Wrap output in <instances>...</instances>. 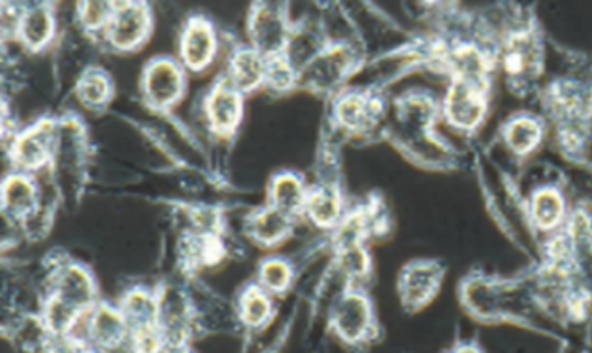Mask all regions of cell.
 Here are the masks:
<instances>
[{"label": "cell", "mask_w": 592, "mask_h": 353, "mask_svg": "<svg viewBox=\"0 0 592 353\" xmlns=\"http://www.w3.org/2000/svg\"><path fill=\"white\" fill-rule=\"evenodd\" d=\"M95 298L97 288L91 272L78 264H66L51 276L41 323L50 335L73 336L84 317L97 307Z\"/></svg>", "instance_id": "6da1fadb"}, {"label": "cell", "mask_w": 592, "mask_h": 353, "mask_svg": "<svg viewBox=\"0 0 592 353\" xmlns=\"http://www.w3.org/2000/svg\"><path fill=\"white\" fill-rule=\"evenodd\" d=\"M330 324L340 342L361 346L376 336L374 314L368 298L358 291H347L334 304Z\"/></svg>", "instance_id": "7a4b0ae2"}, {"label": "cell", "mask_w": 592, "mask_h": 353, "mask_svg": "<svg viewBox=\"0 0 592 353\" xmlns=\"http://www.w3.org/2000/svg\"><path fill=\"white\" fill-rule=\"evenodd\" d=\"M141 88L152 110H170L187 90L184 68L171 58L152 60L142 73Z\"/></svg>", "instance_id": "3957f363"}, {"label": "cell", "mask_w": 592, "mask_h": 353, "mask_svg": "<svg viewBox=\"0 0 592 353\" xmlns=\"http://www.w3.org/2000/svg\"><path fill=\"white\" fill-rule=\"evenodd\" d=\"M59 142V129L51 120H41L40 124L22 130L18 138L11 142V161L19 173H34L43 170L53 161Z\"/></svg>", "instance_id": "277c9868"}, {"label": "cell", "mask_w": 592, "mask_h": 353, "mask_svg": "<svg viewBox=\"0 0 592 353\" xmlns=\"http://www.w3.org/2000/svg\"><path fill=\"white\" fill-rule=\"evenodd\" d=\"M247 31L251 46L267 60L278 58L285 54L292 38L285 12L282 6L276 4L254 6L247 22Z\"/></svg>", "instance_id": "5b68a950"}, {"label": "cell", "mask_w": 592, "mask_h": 353, "mask_svg": "<svg viewBox=\"0 0 592 353\" xmlns=\"http://www.w3.org/2000/svg\"><path fill=\"white\" fill-rule=\"evenodd\" d=\"M151 31V11L142 2H120L114 9L104 38L116 51H134L141 47Z\"/></svg>", "instance_id": "8992f818"}, {"label": "cell", "mask_w": 592, "mask_h": 353, "mask_svg": "<svg viewBox=\"0 0 592 353\" xmlns=\"http://www.w3.org/2000/svg\"><path fill=\"white\" fill-rule=\"evenodd\" d=\"M85 342L91 349L101 353L117 352L129 345V329L119 308L110 304H97L87 314Z\"/></svg>", "instance_id": "52a82bcc"}, {"label": "cell", "mask_w": 592, "mask_h": 353, "mask_svg": "<svg viewBox=\"0 0 592 353\" xmlns=\"http://www.w3.org/2000/svg\"><path fill=\"white\" fill-rule=\"evenodd\" d=\"M242 94L222 76L213 84L209 97L205 98V116L210 129L219 138H231L242 120Z\"/></svg>", "instance_id": "ba28073f"}, {"label": "cell", "mask_w": 592, "mask_h": 353, "mask_svg": "<svg viewBox=\"0 0 592 353\" xmlns=\"http://www.w3.org/2000/svg\"><path fill=\"white\" fill-rule=\"evenodd\" d=\"M218 54V34L202 15L188 19L180 40V58L184 69L202 72Z\"/></svg>", "instance_id": "9c48e42d"}, {"label": "cell", "mask_w": 592, "mask_h": 353, "mask_svg": "<svg viewBox=\"0 0 592 353\" xmlns=\"http://www.w3.org/2000/svg\"><path fill=\"white\" fill-rule=\"evenodd\" d=\"M352 54L343 46L329 47L320 53L302 69V76L310 87L329 90L336 87L351 72Z\"/></svg>", "instance_id": "30bf717a"}, {"label": "cell", "mask_w": 592, "mask_h": 353, "mask_svg": "<svg viewBox=\"0 0 592 353\" xmlns=\"http://www.w3.org/2000/svg\"><path fill=\"white\" fill-rule=\"evenodd\" d=\"M269 60L253 46H239L228 62V78L242 95L251 94L266 85Z\"/></svg>", "instance_id": "8fae6325"}, {"label": "cell", "mask_w": 592, "mask_h": 353, "mask_svg": "<svg viewBox=\"0 0 592 353\" xmlns=\"http://www.w3.org/2000/svg\"><path fill=\"white\" fill-rule=\"evenodd\" d=\"M484 108L486 101L480 87L461 79L452 85L445 100V114L454 126L461 129H474L483 119Z\"/></svg>", "instance_id": "7c38bea8"}, {"label": "cell", "mask_w": 592, "mask_h": 353, "mask_svg": "<svg viewBox=\"0 0 592 353\" xmlns=\"http://www.w3.org/2000/svg\"><path fill=\"white\" fill-rule=\"evenodd\" d=\"M4 215L14 221H30L38 213L36 181L25 173L9 174L2 184Z\"/></svg>", "instance_id": "4fadbf2b"}, {"label": "cell", "mask_w": 592, "mask_h": 353, "mask_svg": "<svg viewBox=\"0 0 592 353\" xmlns=\"http://www.w3.org/2000/svg\"><path fill=\"white\" fill-rule=\"evenodd\" d=\"M55 14L47 4H33L22 9L18 34L22 46L30 51H41L55 36Z\"/></svg>", "instance_id": "5bb4252c"}, {"label": "cell", "mask_w": 592, "mask_h": 353, "mask_svg": "<svg viewBox=\"0 0 592 353\" xmlns=\"http://www.w3.org/2000/svg\"><path fill=\"white\" fill-rule=\"evenodd\" d=\"M246 228L247 234L260 246L275 247L292 234L293 216L279 212L275 206L267 205L256 210L247 218Z\"/></svg>", "instance_id": "9a60e30c"}, {"label": "cell", "mask_w": 592, "mask_h": 353, "mask_svg": "<svg viewBox=\"0 0 592 353\" xmlns=\"http://www.w3.org/2000/svg\"><path fill=\"white\" fill-rule=\"evenodd\" d=\"M441 270L434 264H413L401 276V298L406 307L419 308L430 301L438 286Z\"/></svg>", "instance_id": "2e32d148"}, {"label": "cell", "mask_w": 592, "mask_h": 353, "mask_svg": "<svg viewBox=\"0 0 592 353\" xmlns=\"http://www.w3.org/2000/svg\"><path fill=\"white\" fill-rule=\"evenodd\" d=\"M308 193L300 178L292 173L278 174L269 184V205L295 218V215L305 212Z\"/></svg>", "instance_id": "e0dca14e"}, {"label": "cell", "mask_w": 592, "mask_h": 353, "mask_svg": "<svg viewBox=\"0 0 592 353\" xmlns=\"http://www.w3.org/2000/svg\"><path fill=\"white\" fill-rule=\"evenodd\" d=\"M305 213L318 227H336L342 221V196L332 184L315 188L308 193Z\"/></svg>", "instance_id": "ac0fdd59"}, {"label": "cell", "mask_w": 592, "mask_h": 353, "mask_svg": "<svg viewBox=\"0 0 592 353\" xmlns=\"http://www.w3.org/2000/svg\"><path fill=\"white\" fill-rule=\"evenodd\" d=\"M273 304L269 300V292L264 291L261 286H247L239 298L237 314L246 329L257 330L266 327L272 318Z\"/></svg>", "instance_id": "d6986e66"}, {"label": "cell", "mask_w": 592, "mask_h": 353, "mask_svg": "<svg viewBox=\"0 0 592 353\" xmlns=\"http://www.w3.org/2000/svg\"><path fill=\"white\" fill-rule=\"evenodd\" d=\"M374 116V101L362 94L346 95L337 104V120L349 130L366 129Z\"/></svg>", "instance_id": "ffe728a7"}, {"label": "cell", "mask_w": 592, "mask_h": 353, "mask_svg": "<svg viewBox=\"0 0 592 353\" xmlns=\"http://www.w3.org/2000/svg\"><path fill=\"white\" fill-rule=\"evenodd\" d=\"M76 95H78V100L88 108L104 107L113 97V82L102 69H88L80 76Z\"/></svg>", "instance_id": "44dd1931"}, {"label": "cell", "mask_w": 592, "mask_h": 353, "mask_svg": "<svg viewBox=\"0 0 592 353\" xmlns=\"http://www.w3.org/2000/svg\"><path fill=\"white\" fill-rule=\"evenodd\" d=\"M260 286L269 295H282L293 281V269L286 260L273 257L260 266Z\"/></svg>", "instance_id": "7402d4cb"}, {"label": "cell", "mask_w": 592, "mask_h": 353, "mask_svg": "<svg viewBox=\"0 0 592 353\" xmlns=\"http://www.w3.org/2000/svg\"><path fill=\"white\" fill-rule=\"evenodd\" d=\"M563 202L559 193L552 190H546L535 195L531 203V215H533L535 224L540 228H552L559 224L562 218Z\"/></svg>", "instance_id": "603a6c76"}, {"label": "cell", "mask_w": 592, "mask_h": 353, "mask_svg": "<svg viewBox=\"0 0 592 353\" xmlns=\"http://www.w3.org/2000/svg\"><path fill=\"white\" fill-rule=\"evenodd\" d=\"M540 136H542V130L537 122L530 119L515 120V122L509 124L508 130H506V141H508L509 148L518 154L530 152L540 141Z\"/></svg>", "instance_id": "cb8c5ba5"}, {"label": "cell", "mask_w": 592, "mask_h": 353, "mask_svg": "<svg viewBox=\"0 0 592 353\" xmlns=\"http://www.w3.org/2000/svg\"><path fill=\"white\" fill-rule=\"evenodd\" d=\"M116 4L110 2H85L78 6V22L88 33H105L113 19Z\"/></svg>", "instance_id": "d4e9b609"}, {"label": "cell", "mask_w": 592, "mask_h": 353, "mask_svg": "<svg viewBox=\"0 0 592 353\" xmlns=\"http://www.w3.org/2000/svg\"><path fill=\"white\" fill-rule=\"evenodd\" d=\"M339 266L343 275L351 279L368 275L369 257L359 242L342 244L339 250Z\"/></svg>", "instance_id": "484cf974"}, {"label": "cell", "mask_w": 592, "mask_h": 353, "mask_svg": "<svg viewBox=\"0 0 592 353\" xmlns=\"http://www.w3.org/2000/svg\"><path fill=\"white\" fill-rule=\"evenodd\" d=\"M296 82H298V69L283 54L278 58L269 60L266 76L267 87H272L273 90L286 92L295 87Z\"/></svg>", "instance_id": "4316f807"}, {"label": "cell", "mask_w": 592, "mask_h": 353, "mask_svg": "<svg viewBox=\"0 0 592 353\" xmlns=\"http://www.w3.org/2000/svg\"><path fill=\"white\" fill-rule=\"evenodd\" d=\"M448 353H483V352H480V350L477 349L476 345H469V343H467V345L455 346V349H452L451 352Z\"/></svg>", "instance_id": "83f0119b"}, {"label": "cell", "mask_w": 592, "mask_h": 353, "mask_svg": "<svg viewBox=\"0 0 592 353\" xmlns=\"http://www.w3.org/2000/svg\"><path fill=\"white\" fill-rule=\"evenodd\" d=\"M159 353H192V352L188 350V345H181V346L167 345Z\"/></svg>", "instance_id": "f1b7e54d"}, {"label": "cell", "mask_w": 592, "mask_h": 353, "mask_svg": "<svg viewBox=\"0 0 592 353\" xmlns=\"http://www.w3.org/2000/svg\"><path fill=\"white\" fill-rule=\"evenodd\" d=\"M80 353H101V352H97V350H94V349H85L84 352H80Z\"/></svg>", "instance_id": "f546056e"}]
</instances>
